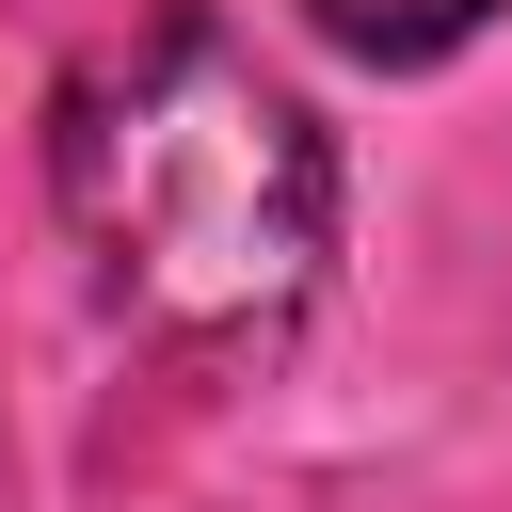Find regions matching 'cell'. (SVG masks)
<instances>
[{
    "label": "cell",
    "instance_id": "obj_1",
    "mask_svg": "<svg viewBox=\"0 0 512 512\" xmlns=\"http://www.w3.org/2000/svg\"><path fill=\"white\" fill-rule=\"evenodd\" d=\"M48 208L80 240V288L176 352V368H272L336 272V144L320 112L224 32V16H144L48 96Z\"/></svg>",
    "mask_w": 512,
    "mask_h": 512
},
{
    "label": "cell",
    "instance_id": "obj_2",
    "mask_svg": "<svg viewBox=\"0 0 512 512\" xmlns=\"http://www.w3.org/2000/svg\"><path fill=\"white\" fill-rule=\"evenodd\" d=\"M304 16H320L352 64H448V48H464V32H496L512 0H304Z\"/></svg>",
    "mask_w": 512,
    "mask_h": 512
}]
</instances>
